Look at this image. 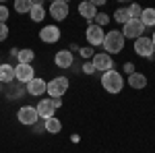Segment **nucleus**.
<instances>
[{"instance_id": "f257e3e1", "label": "nucleus", "mask_w": 155, "mask_h": 153, "mask_svg": "<svg viewBox=\"0 0 155 153\" xmlns=\"http://www.w3.org/2000/svg\"><path fill=\"white\" fill-rule=\"evenodd\" d=\"M124 85H126V81H124L122 72H118L116 68H112V71L101 75V87L106 89L107 93H114V95L120 93L124 89Z\"/></svg>"}, {"instance_id": "f03ea898", "label": "nucleus", "mask_w": 155, "mask_h": 153, "mask_svg": "<svg viewBox=\"0 0 155 153\" xmlns=\"http://www.w3.org/2000/svg\"><path fill=\"white\" fill-rule=\"evenodd\" d=\"M124 35H122V31H118V29H112V31H107L106 37H104V44H101V48L106 50L107 56H112V54H120L122 50H124Z\"/></svg>"}, {"instance_id": "7ed1b4c3", "label": "nucleus", "mask_w": 155, "mask_h": 153, "mask_svg": "<svg viewBox=\"0 0 155 153\" xmlns=\"http://www.w3.org/2000/svg\"><path fill=\"white\" fill-rule=\"evenodd\" d=\"M66 91H68V79H66V77H56V79H52V81L48 83V89H46L48 97H52V99L62 97Z\"/></svg>"}, {"instance_id": "20e7f679", "label": "nucleus", "mask_w": 155, "mask_h": 153, "mask_svg": "<svg viewBox=\"0 0 155 153\" xmlns=\"http://www.w3.org/2000/svg\"><path fill=\"white\" fill-rule=\"evenodd\" d=\"M143 33H145V27L139 19H130L126 25H122L124 39H139V37H143Z\"/></svg>"}, {"instance_id": "39448f33", "label": "nucleus", "mask_w": 155, "mask_h": 153, "mask_svg": "<svg viewBox=\"0 0 155 153\" xmlns=\"http://www.w3.org/2000/svg\"><path fill=\"white\" fill-rule=\"evenodd\" d=\"M134 52L139 54V56H143V58H151L155 54V46H153V42H151V37L149 35H143V37H139V39H134Z\"/></svg>"}, {"instance_id": "423d86ee", "label": "nucleus", "mask_w": 155, "mask_h": 153, "mask_svg": "<svg viewBox=\"0 0 155 153\" xmlns=\"http://www.w3.org/2000/svg\"><path fill=\"white\" fill-rule=\"evenodd\" d=\"M85 37H87V44L91 48H97L104 44V37H106V31H104V27H97L95 23H91L87 27V31H85Z\"/></svg>"}, {"instance_id": "0eeeda50", "label": "nucleus", "mask_w": 155, "mask_h": 153, "mask_svg": "<svg viewBox=\"0 0 155 153\" xmlns=\"http://www.w3.org/2000/svg\"><path fill=\"white\" fill-rule=\"evenodd\" d=\"M17 120L21 124H25V126H33L39 120V116H37V110L33 106H21L19 112H17Z\"/></svg>"}, {"instance_id": "6e6552de", "label": "nucleus", "mask_w": 155, "mask_h": 153, "mask_svg": "<svg viewBox=\"0 0 155 153\" xmlns=\"http://www.w3.org/2000/svg\"><path fill=\"white\" fill-rule=\"evenodd\" d=\"M68 12H71V6H68L66 0H54L50 4V17L54 21H64L68 17Z\"/></svg>"}, {"instance_id": "1a4fd4ad", "label": "nucleus", "mask_w": 155, "mask_h": 153, "mask_svg": "<svg viewBox=\"0 0 155 153\" xmlns=\"http://www.w3.org/2000/svg\"><path fill=\"white\" fill-rule=\"evenodd\" d=\"M91 64L95 66V72H107V71H112V66H114V62H112V56H107L106 52H99L97 54L95 52V56L91 58Z\"/></svg>"}, {"instance_id": "9d476101", "label": "nucleus", "mask_w": 155, "mask_h": 153, "mask_svg": "<svg viewBox=\"0 0 155 153\" xmlns=\"http://www.w3.org/2000/svg\"><path fill=\"white\" fill-rule=\"evenodd\" d=\"M15 79L19 83H23V85H27L29 81H33V79H35L33 66H31V64H17V66H15Z\"/></svg>"}, {"instance_id": "9b49d317", "label": "nucleus", "mask_w": 155, "mask_h": 153, "mask_svg": "<svg viewBox=\"0 0 155 153\" xmlns=\"http://www.w3.org/2000/svg\"><path fill=\"white\" fill-rule=\"evenodd\" d=\"M39 39L44 44H56L60 39V27L58 25H44L39 31Z\"/></svg>"}, {"instance_id": "f8f14e48", "label": "nucleus", "mask_w": 155, "mask_h": 153, "mask_svg": "<svg viewBox=\"0 0 155 153\" xmlns=\"http://www.w3.org/2000/svg\"><path fill=\"white\" fill-rule=\"evenodd\" d=\"M37 116H39V120H48V118H54V114H56V108H54V104H52V99L50 97H46V99H39L37 101Z\"/></svg>"}, {"instance_id": "ddd939ff", "label": "nucleus", "mask_w": 155, "mask_h": 153, "mask_svg": "<svg viewBox=\"0 0 155 153\" xmlns=\"http://www.w3.org/2000/svg\"><path fill=\"white\" fill-rule=\"evenodd\" d=\"M46 89H48V81H44L41 77H35L33 81H29L25 85V91L29 95H33V97H39V95L46 93Z\"/></svg>"}, {"instance_id": "4468645a", "label": "nucleus", "mask_w": 155, "mask_h": 153, "mask_svg": "<svg viewBox=\"0 0 155 153\" xmlns=\"http://www.w3.org/2000/svg\"><path fill=\"white\" fill-rule=\"evenodd\" d=\"M54 64L58 68H71L74 64V56H72L71 50H58L56 56H54Z\"/></svg>"}, {"instance_id": "2eb2a0df", "label": "nucleus", "mask_w": 155, "mask_h": 153, "mask_svg": "<svg viewBox=\"0 0 155 153\" xmlns=\"http://www.w3.org/2000/svg\"><path fill=\"white\" fill-rule=\"evenodd\" d=\"M12 81H15V66H12V64H8V62L0 64V83L11 85Z\"/></svg>"}, {"instance_id": "dca6fc26", "label": "nucleus", "mask_w": 155, "mask_h": 153, "mask_svg": "<svg viewBox=\"0 0 155 153\" xmlns=\"http://www.w3.org/2000/svg\"><path fill=\"white\" fill-rule=\"evenodd\" d=\"M79 15L83 17L85 21H93L97 15V8L93 6V2H81L79 4Z\"/></svg>"}, {"instance_id": "f3484780", "label": "nucleus", "mask_w": 155, "mask_h": 153, "mask_svg": "<svg viewBox=\"0 0 155 153\" xmlns=\"http://www.w3.org/2000/svg\"><path fill=\"white\" fill-rule=\"evenodd\" d=\"M29 17H31L33 23H41V21L46 19V8H44V4H41V2H33V6H31V11H29Z\"/></svg>"}, {"instance_id": "a211bd4d", "label": "nucleus", "mask_w": 155, "mask_h": 153, "mask_svg": "<svg viewBox=\"0 0 155 153\" xmlns=\"http://www.w3.org/2000/svg\"><path fill=\"white\" fill-rule=\"evenodd\" d=\"M126 83L130 85L132 89H145L147 87V77H145L143 72H132Z\"/></svg>"}, {"instance_id": "6ab92c4d", "label": "nucleus", "mask_w": 155, "mask_h": 153, "mask_svg": "<svg viewBox=\"0 0 155 153\" xmlns=\"http://www.w3.org/2000/svg\"><path fill=\"white\" fill-rule=\"evenodd\" d=\"M33 60H35V52H33L31 48L19 50V54H17V62H19V64H31Z\"/></svg>"}, {"instance_id": "aec40b11", "label": "nucleus", "mask_w": 155, "mask_h": 153, "mask_svg": "<svg viewBox=\"0 0 155 153\" xmlns=\"http://www.w3.org/2000/svg\"><path fill=\"white\" fill-rule=\"evenodd\" d=\"M44 128H46V132H50V135H58L60 130H62V122H60L58 118H48V120H44Z\"/></svg>"}, {"instance_id": "412c9836", "label": "nucleus", "mask_w": 155, "mask_h": 153, "mask_svg": "<svg viewBox=\"0 0 155 153\" xmlns=\"http://www.w3.org/2000/svg\"><path fill=\"white\" fill-rule=\"evenodd\" d=\"M143 27H155V8H143V15H141V19H139Z\"/></svg>"}, {"instance_id": "4be33fe9", "label": "nucleus", "mask_w": 155, "mask_h": 153, "mask_svg": "<svg viewBox=\"0 0 155 153\" xmlns=\"http://www.w3.org/2000/svg\"><path fill=\"white\" fill-rule=\"evenodd\" d=\"M31 6H33V2L31 0H15V11L25 15V12L31 11Z\"/></svg>"}, {"instance_id": "5701e85b", "label": "nucleus", "mask_w": 155, "mask_h": 153, "mask_svg": "<svg viewBox=\"0 0 155 153\" xmlns=\"http://www.w3.org/2000/svg\"><path fill=\"white\" fill-rule=\"evenodd\" d=\"M114 19H116V23H120V25H126L128 21H130V17H128V11H126V8H118V11L114 12Z\"/></svg>"}, {"instance_id": "b1692460", "label": "nucleus", "mask_w": 155, "mask_h": 153, "mask_svg": "<svg viewBox=\"0 0 155 153\" xmlns=\"http://www.w3.org/2000/svg\"><path fill=\"white\" fill-rule=\"evenodd\" d=\"M110 19H112V17H110V15H106V12H97L95 19H93V23H95L97 27H106V25L110 23Z\"/></svg>"}, {"instance_id": "393cba45", "label": "nucleus", "mask_w": 155, "mask_h": 153, "mask_svg": "<svg viewBox=\"0 0 155 153\" xmlns=\"http://www.w3.org/2000/svg\"><path fill=\"white\" fill-rule=\"evenodd\" d=\"M126 11H128V17H130V19H141V15H143V8H141L139 4H130Z\"/></svg>"}, {"instance_id": "a878e982", "label": "nucleus", "mask_w": 155, "mask_h": 153, "mask_svg": "<svg viewBox=\"0 0 155 153\" xmlns=\"http://www.w3.org/2000/svg\"><path fill=\"white\" fill-rule=\"evenodd\" d=\"M79 54H81V58H93L95 56V50L91 46H83V48H79Z\"/></svg>"}, {"instance_id": "bb28decb", "label": "nucleus", "mask_w": 155, "mask_h": 153, "mask_svg": "<svg viewBox=\"0 0 155 153\" xmlns=\"http://www.w3.org/2000/svg\"><path fill=\"white\" fill-rule=\"evenodd\" d=\"M6 21H8V6L0 4V23H6Z\"/></svg>"}, {"instance_id": "cd10ccee", "label": "nucleus", "mask_w": 155, "mask_h": 153, "mask_svg": "<svg viewBox=\"0 0 155 153\" xmlns=\"http://www.w3.org/2000/svg\"><path fill=\"white\" fill-rule=\"evenodd\" d=\"M8 33H11V31H8V25L0 23V42H4V39L8 37Z\"/></svg>"}, {"instance_id": "c85d7f7f", "label": "nucleus", "mask_w": 155, "mask_h": 153, "mask_svg": "<svg viewBox=\"0 0 155 153\" xmlns=\"http://www.w3.org/2000/svg\"><path fill=\"white\" fill-rule=\"evenodd\" d=\"M83 72L85 75H93V72H95V66L91 64V60H89V62H83Z\"/></svg>"}, {"instance_id": "c756f323", "label": "nucleus", "mask_w": 155, "mask_h": 153, "mask_svg": "<svg viewBox=\"0 0 155 153\" xmlns=\"http://www.w3.org/2000/svg\"><path fill=\"white\" fill-rule=\"evenodd\" d=\"M122 71H124L126 75H128V77H130L132 72H137V71H134V62H124V66H122Z\"/></svg>"}, {"instance_id": "7c9ffc66", "label": "nucleus", "mask_w": 155, "mask_h": 153, "mask_svg": "<svg viewBox=\"0 0 155 153\" xmlns=\"http://www.w3.org/2000/svg\"><path fill=\"white\" fill-rule=\"evenodd\" d=\"M33 130H35V135H41V132H46V128H44V120H37L35 124H33Z\"/></svg>"}, {"instance_id": "2f4dec72", "label": "nucleus", "mask_w": 155, "mask_h": 153, "mask_svg": "<svg viewBox=\"0 0 155 153\" xmlns=\"http://www.w3.org/2000/svg\"><path fill=\"white\" fill-rule=\"evenodd\" d=\"M50 99H52V97H50ZM52 104H54V108L58 110V108H62V99H60V97H56V99H52Z\"/></svg>"}, {"instance_id": "473e14b6", "label": "nucleus", "mask_w": 155, "mask_h": 153, "mask_svg": "<svg viewBox=\"0 0 155 153\" xmlns=\"http://www.w3.org/2000/svg\"><path fill=\"white\" fill-rule=\"evenodd\" d=\"M151 42H153V46H155V31H153V35H151Z\"/></svg>"}, {"instance_id": "72a5a7b5", "label": "nucleus", "mask_w": 155, "mask_h": 153, "mask_svg": "<svg viewBox=\"0 0 155 153\" xmlns=\"http://www.w3.org/2000/svg\"><path fill=\"white\" fill-rule=\"evenodd\" d=\"M0 91H2V83H0Z\"/></svg>"}]
</instances>
